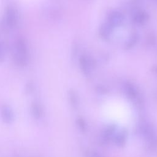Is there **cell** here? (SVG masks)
Wrapping results in <instances>:
<instances>
[{
    "label": "cell",
    "mask_w": 157,
    "mask_h": 157,
    "mask_svg": "<svg viewBox=\"0 0 157 157\" xmlns=\"http://www.w3.org/2000/svg\"><path fill=\"white\" fill-rule=\"evenodd\" d=\"M13 61L19 67H25L28 63V48L26 40L18 37L14 43Z\"/></svg>",
    "instance_id": "1"
},
{
    "label": "cell",
    "mask_w": 157,
    "mask_h": 157,
    "mask_svg": "<svg viewBox=\"0 0 157 157\" xmlns=\"http://www.w3.org/2000/svg\"><path fill=\"white\" fill-rule=\"evenodd\" d=\"M4 20L9 28H13L18 23V15L16 9L12 6H8L5 10Z\"/></svg>",
    "instance_id": "2"
},
{
    "label": "cell",
    "mask_w": 157,
    "mask_h": 157,
    "mask_svg": "<svg viewBox=\"0 0 157 157\" xmlns=\"http://www.w3.org/2000/svg\"><path fill=\"white\" fill-rule=\"evenodd\" d=\"M125 92L128 98L137 105L142 103V98L139 95V93L136 87L131 83H126L124 85Z\"/></svg>",
    "instance_id": "3"
},
{
    "label": "cell",
    "mask_w": 157,
    "mask_h": 157,
    "mask_svg": "<svg viewBox=\"0 0 157 157\" xmlns=\"http://www.w3.org/2000/svg\"><path fill=\"white\" fill-rule=\"evenodd\" d=\"M1 116L2 120L6 123H10L14 120V114L12 109L7 105H4L1 107Z\"/></svg>",
    "instance_id": "4"
},
{
    "label": "cell",
    "mask_w": 157,
    "mask_h": 157,
    "mask_svg": "<svg viewBox=\"0 0 157 157\" xmlns=\"http://www.w3.org/2000/svg\"><path fill=\"white\" fill-rule=\"evenodd\" d=\"M123 21V15L118 11L111 12L108 17V23L113 28L121 25Z\"/></svg>",
    "instance_id": "5"
},
{
    "label": "cell",
    "mask_w": 157,
    "mask_h": 157,
    "mask_svg": "<svg viewBox=\"0 0 157 157\" xmlns=\"http://www.w3.org/2000/svg\"><path fill=\"white\" fill-rule=\"evenodd\" d=\"M80 66L82 72L85 75L90 74L91 70V62L88 57L85 56H82L80 58Z\"/></svg>",
    "instance_id": "6"
},
{
    "label": "cell",
    "mask_w": 157,
    "mask_h": 157,
    "mask_svg": "<svg viewBox=\"0 0 157 157\" xmlns=\"http://www.w3.org/2000/svg\"><path fill=\"white\" fill-rule=\"evenodd\" d=\"M112 29L113 27L108 23L103 24L99 29V34L102 38L107 39L111 36Z\"/></svg>",
    "instance_id": "7"
},
{
    "label": "cell",
    "mask_w": 157,
    "mask_h": 157,
    "mask_svg": "<svg viewBox=\"0 0 157 157\" xmlns=\"http://www.w3.org/2000/svg\"><path fill=\"white\" fill-rule=\"evenodd\" d=\"M31 113L34 117L38 119L43 115V109L40 104L38 102H33L31 106Z\"/></svg>",
    "instance_id": "8"
},
{
    "label": "cell",
    "mask_w": 157,
    "mask_h": 157,
    "mask_svg": "<svg viewBox=\"0 0 157 157\" xmlns=\"http://www.w3.org/2000/svg\"><path fill=\"white\" fill-rule=\"evenodd\" d=\"M127 134L124 131H121L118 132L117 134L113 136V140L115 144L118 147H123L126 141Z\"/></svg>",
    "instance_id": "9"
},
{
    "label": "cell",
    "mask_w": 157,
    "mask_h": 157,
    "mask_svg": "<svg viewBox=\"0 0 157 157\" xmlns=\"http://www.w3.org/2000/svg\"><path fill=\"white\" fill-rule=\"evenodd\" d=\"M148 19V15L147 12L144 11H139L135 13L133 20L139 25H144Z\"/></svg>",
    "instance_id": "10"
},
{
    "label": "cell",
    "mask_w": 157,
    "mask_h": 157,
    "mask_svg": "<svg viewBox=\"0 0 157 157\" xmlns=\"http://www.w3.org/2000/svg\"><path fill=\"white\" fill-rule=\"evenodd\" d=\"M115 130V128L114 126H110L107 127L105 129V131L103 132V134L102 136V140L104 142H108L113 136Z\"/></svg>",
    "instance_id": "11"
},
{
    "label": "cell",
    "mask_w": 157,
    "mask_h": 157,
    "mask_svg": "<svg viewBox=\"0 0 157 157\" xmlns=\"http://www.w3.org/2000/svg\"><path fill=\"white\" fill-rule=\"evenodd\" d=\"M69 99L71 104L74 108L78 107V98L77 93L74 90H71L69 93Z\"/></svg>",
    "instance_id": "12"
},
{
    "label": "cell",
    "mask_w": 157,
    "mask_h": 157,
    "mask_svg": "<svg viewBox=\"0 0 157 157\" xmlns=\"http://www.w3.org/2000/svg\"><path fill=\"white\" fill-rule=\"evenodd\" d=\"M138 39V36L136 33H134L133 34H132V36L129 37L128 41L127 42L125 48L126 49H130L132 47H133V46L136 44V43L137 42Z\"/></svg>",
    "instance_id": "13"
},
{
    "label": "cell",
    "mask_w": 157,
    "mask_h": 157,
    "mask_svg": "<svg viewBox=\"0 0 157 157\" xmlns=\"http://www.w3.org/2000/svg\"><path fill=\"white\" fill-rule=\"evenodd\" d=\"M77 124L80 131L82 132H85L87 129V125L86 123L83 118L82 117H78L77 119Z\"/></svg>",
    "instance_id": "14"
},
{
    "label": "cell",
    "mask_w": 157,
    "mask_h": 157,
    "mask_svg": "<svg viewBox=\"0 0 157 157\" xmlns=\"http://www.w3.org/2000/svg\"><path fill=\"white\" fill-rule=\"evenodd\" d=\"M6 55V49L3 43L0 42V62L4 59Z\"/></svg>",
    "instance_id": "15"
},
{
    "label": "cell",
    "mask_w": 157,
    "mask_h": 157,
    "mask_svg": "<svg viewBox=\"0 0 157 157\" xmlns=\"http://www.w3.org/2000/svg\"><path fill=\"white\" fill-rule=\"evenodd\" d=\"M86 157H102L98 153L94 151H88L86 153Z\"/></svg>",
    "instance_id": "16"
},
{
    "label": "cell",
    "mask_w": 157,
    "mask_h": 157,
    "mask_svg": "<svg viewBox=\"0 0 157 157\" xmlns=\"http://www.w3.org/2000/svg\"><path fill=\"white\" fill-rule=\"evenodd\" d=\"M33 88H34V85H33V83L32 82H28L26 85V91L28 92V93H31L33 90Z\"/></svg>",
    "instance_id": "17"
},
{
    "label": "cell",
    "mask_w": 157,
    "mask_h": 157,
    "mask_svg": "<svg viewBox=\"0 0 157 157\" xmlns=\"http://www.w3.org/2000/svg\"><path fill=\"white\" fill-rule=\"evenodd\" d=\"M156 1H157V0H156Z\"/></svg>",
    "instance_id": "18"
}]
</instances>
